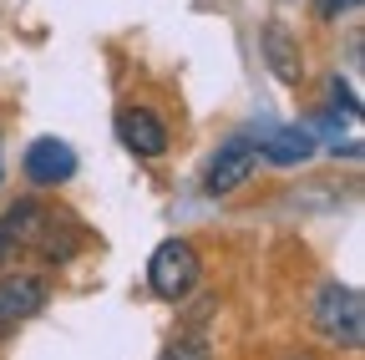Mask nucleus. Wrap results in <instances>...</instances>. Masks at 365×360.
I'll use <instances>...</instances> for the list:
<instances>
[{
	"label": "nucleus",
	"instance_id": "f257e3e1",
	"mask_svg": "<svg viewBox=\"0 0 365 360\" xmlns=\"http://www.w3.org/2000/svg\"><path fill=\"white\" fill-rule=\"evenodd\" d=\"M314 330L325 335L330 345H345V350H360L365 345V304H360V289L350 284H325L314 294Z\"/></svg>",
	"mask_w": 365,
	"mask_h": 360
},
{
	"label": "nucleus",
	"instance_id": "f03ea898",
	"mask_svg": "<svg viewBox=\"0 0 365 360\" xmlns=\"http://www.w3.org/2000/svg\"><path fill=\"white\" fill-rule=\"evenodd\" d=\"M198 274H203V259H198V249L188 244V239H163L158 249H153V259H148V284H153V294L158 299H188L193 289H198Z\"/></svg>",
	"mask_w": 365,
	"mask_h": 360
},
{
	"label": "nucleus",
	"instance_id": "7ed1b4c3",
	"mask_svg": "<svg viewBox=\"0 0 365 360\" xmlns=\"http://www.w3.org/2000/svg\"><path fill=\"white\" fill-rule=\"evenodd\" d=\"M254 168H259V143L254 138H228L218 153H213V163H208V173H203V193H234L239 183H249L254 178Z\"/></svg>",
	"mask_w": 365,
	"mask_h": 360
},
{
	"label": "nucleus",
	"instance_id": "20e7f679",
	"mask_svg": "<svg viewBox=\"0 0 365 360\" xmlns=\"http://www.w3.org/2000/svg\"><path fill=\"white\" fill-rule=\"evenodd\" d=\"M46 213H51V208H46L41 198H16L6 213H0V269H6V264H16V254L36 249Z\"/></svg>",
	"mask_w": 365,
	"mask_h": 360
},
{
	"label": "nucleus",
	"instance_id": "39448f33",
	"mask_svg": "<svg viewBox=\"0 0 365 360\" xmlns=\"http://www.w3.org/2000/svg\"><path fill=\"white\" fill-rule=\"evenodd\" d=\"M46 299H51V284L41 274H0V330L36 320Z\"/></svg>",
	"mask_w": 365,
	"mask_h": 360
},
{
	"label": "nucleus",
	"instance_id": "423d86ee",
	"mask_svg": "<svg viewBox=\"0 0 365 360\" xmlns=\"http://www.w3.org/2000/svg\"><path fill=\"white\" fill-rule=\"evenodd\" d=\"M21 168H26V183H36V188H56V183H66V178L76 173V153H71L61 138H36Z\"/></svg>",
	"mask_w": 365,
	"mask_h": 360
},
{
	"label": "nucleus",
	"instance_id": "0eeeda50",
	"mask_svg": "<svg viewBox=\"0 0 365 360\" xmlns=\"http://www.w3.org/2000/svg\"><path fill=\"white\" fill-rule=\"evenodd\" d=\"M117 138L127 153L137 158H163L168 153V127L148 112V107H122L117 112Z\"/></svg>",
	"mask_w": 365,
	"mask_h": 360
},
{
	"label": "nucleus",
	"instance_id": "6e6552de",
	"mask_svg": "<svg viewBox=\"0 0 365 360\" xmlns=\"http://www.w3.org/2000/svg\"><path fill=\"white\" fill-rule=\"evenodd\" d=\"M264 61H269V71L279 76L284 86H294V81L304 76L299 41L289 36V26H284V21H269V26H264Z\"/></svg>",
	"mask_w": 365,
	"mask_h": 360
},
{
	"label": "nucleus",
	"instance_id": "1a4fd4ad",
	"mask_svg": "<svg viewBox=\"0 0 365 360\" xmlns=\"http://www.w3.org/2000/svg\"><path fill=\"white\" fill-rule=\"evenodd\" d=\"M76 249H81V229H76V218L51 208V213H46V223H41L36 254H41V259H51V264H66Z\"/></svg>",
	"mask_w": 365,
	"mask_h": 360
},
{
	"label": "nucleus",
	"instance_id": "9d476101",
	"mask_svg": "<svg viewBox=\"0 0 365 360\" xmlns=\"http://www.w3.org/2000/svg\"><path fill=\"white\" fill-rule=\"evenodd\" d=\"M259 158L279 163V168L309 163L314 158V127H279V132H269V143L259 148Z\"/></svg>",
	"mask_w": 365,
	"mask_h": 360
},
{
	"label": "nucleus",
	"instance_id": "9b49d317",
	"mask_svg": "<svg viewBox=\"0 0 365 360\" xmlns=\"http://www.w3.org/2000/svg\"><path fill=\"white\" fill-rule=\"evenodd\" d=\"M163 360H213V355H208V345H203V340L182 335L178 345H168V350H163Z\"/></svg>",
	"mask_w": 365,
	"mask_h": 360
},
{
	"label": "nucleus",
	"instance_id": "f8f14e48",
	"mask_svg": "<svg viewBox=\"0 0 365 360\" xmlns=\"http://www.w3.org/2000/svg\"><path fill=\"white\" fill-rule=\"evenodd\" d=\"M330 97H335V107H345V117H360V102H355V92L340 76H330Z\"/></svg>",
	"mask_w": 365,
	"mask_h": 360
},
{
	"label": "nucleus",
	"instance_id": "ddd939ff",
	"mask_svg": "<svg viewBox=\"0 0 365 360\" xmlns=\"http://www.w3.org/2000/svg\"><path fill=\"white\" fill-rule=\"evenodd\" d=\"M355 6H360V0H314V11L325 16V21H335L340 11H355Z\"/></svg>",
	"mask_w": 365,
	"mask_h": 360
},
{
	"label": "nucleus",
	"instance_id": "4468645a",
	"mask_svg": "<svg viewBox=\"0 0 365 360\" xmlns=\"http://www.w3.org/2000/svg\"><path fill=\"white\" fill-rule=\"evenodd\" d=\"M299 360H309V355H299Z\"/></svg>",
	"mask_w": 365,
	"mask_h": 360
}]
</instances>
